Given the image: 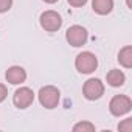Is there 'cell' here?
Returning <instances> with one entry per match:
<instances>
[{"label": "cell", "mask_w": 132, "mask_h": 132, "mask_svg": "<svg viewBox=\"0 0 132 132\" xmlns=\"http://www.w3.org/2000/svg\"><path fill=\"white\" fill-rule=\"evenodd\" d=\"M127 6H129V8L132 10V0H127Z\"/></svg>", "instance_id": "obj_18"}, {"label": "cell", "mask_w": 132, "mask_h": 132, "mask_svg": "<svg viewBox=\"0 0 132 132\" xmlns=\"http://www.w3.org/2000/svg\"><path fill=\"white\" fill-rule=\"evenodd\" d=\"M75 67L79 73H92L98 67V59L92 51H82L75 59Z\"/></svg>", "instance_id": "obj_1"}, {"label": "cell", "mask_w": 132, "mask_h": 132, "mask_svg": "<svg viewBox=\"0 0 132 132\" xmlns=\"http://www.w3.org/2000/svg\"><path fill=\"white\" fill-rule=\"evenodd\" d=\"M107 82L112 86V87H120V86H123L124 84V81H126V76H124V73L121 72V70H110L109 73H107Z\"/></svg>", "instance_id": "obj_10"}, {"label": "cell", "mask_w": 132, "mask_h": 132, "mask_svg": "<svg viewBox=\"0 0 132 132\" xmlns=\"http://www.w3.org/2000/svg\"><path fill=\"white\" fill-rule=\"evenodd\" d=\"M118 129L120 130H124V132H132V118H127L123 123H120L118 124Z\"/></svg>", "instance_id": "obj_13"}, {"label": "cell", "mask_w": 132, "mask_h": 132, "mask_svg": "<svg viewBox=\"0 0 132 132\" xmlns=\"http://www.w3.org/2000/svg\"><path fill=\"white\" fill-rule=\"evenodd\" d=\"M44 2H45V3H56L57 0H44Z\"/></svg>", "instance_id": "obj_17"}, {"label": "cell", "mask_w": 132, "mask_h": 132, "mask_svg": "<svg viewBox=\"0 0 132 132\" xmlns=\"http://www.w3.org/2000/svg\"><path fill=\"white\" fill-rule=\"evenodd\" d=\"M6 81L10 82V84H14V86H17V84H22V82H25V79H27V72L22 69V67H19V65H13V67H10L8 70H6Z\"/></svg>", "instance_id": "obj_8"}, {"label": "cell", "mask_w": 132, "mask_h": 132, "mask_svg": "<svg viewBox=\"0 0 132 132\" xmlns=\"http://www.w3.org/2000/svg\"><path fill=\"white\" fill-rule=\"evenodd\" d=\"M92 8H93V11L96 14L106 16L113 8V0H93V2H92Z\"/></svg>", "instance_id": "obj_9"}, {"label": "cell", "mask_w": 132, "mask_h": 132, "mask_svg": "<svg viewBox=\"0 0 132 132\" xmlns=\"http://www.w3.org/2000/svg\"><path fill=\"white\" fill-rule=\"evenodd\" d=\"M69 3L75 8H79V6H84L87 3V0H69Z\"/></svg>", "instance_id": "obj_16"}, {"label": "cell", "mask_w": 132, "mask_h": 132, "mask_svg": "<svg viewBox=\"0 0 132 132\" xmlns=\"http://www.w3.org/2000/svg\"><path fill=\"white\" fill-rule=\"evenodd\" d=\"M118 61H120V64L123 65V67H126V69L132 67V47L130 45H127V47H124V48L120 50Z\"/></svg>", "instance_id": "obj_11"}, {"label": "cell", "mask_w": 132, "mask_h": 132, "mask_svg": "<svg viewBox=\"0 0 132 132\" xmlns=\"http://www.w3.org/2000/svg\"><path fill=\"white\" fill-rule=\"evenodd\" d=\"M87 37H89L87 30L81 25H73L65 33V39L72 47H82L87 42Z\"/></svg>", "instance_id": "obj_4"}, {"label": "cell", "mask_w": 132, "mask_h": 132, "mask_svg": "<svg viewBox=\"0 0 132 132\" xmlns=\"http://www.w3.org/2000/svg\"><path fill=\"white\" fill-rule=\"evenodd\" d=\"M34 101V93L30 87H20L14 92V96H13V103L16 107L19 109H27L33 104Z\"/></svg>", "instance_id": "obj_7"}, {"label": "cell", "mask_w": 132, "mask_h": 132, "mask_svg": "<svg viewBox=\"0 0 132 132\" xmlns=\"http://www.w3.org/2000/svg\"><path fill=\"white\" fill-rule=\"evenodd\" d=\"M73 130H75V132H79V130H82V132H93V130H95V126H93L92 123H89V121H84V123L75 124V126H73Z\"/></svg>", "instance_id": "obj_12"}, {"label": "cell", "mask_w": 132, "mask_h": 132, "mask_svg": "<svg viewBox=\"0 0 132 132\" xmlns=\"http://www.w3.org/2000/svg\"><path fill=\"white\" fill-rule=\"evenodd\" d=\"M11 5H13V0H0V13L10 11Z\"/></svg>", "instance_id": "obj_14"}, {"label": "cell", "mask_w": 132, "mask_h": 132, "mask_svg": "<svg viewBox=\"0 0 132 132\" xmlns=\"http://www.w3.org/2000/svg\"><path fill=\"white\" fill-rule=\"evenodd\" d=\"M61 25H62V19L56 11L50 10V11H45L40 14V27L45 31H50V33L57 31L61 28Z\"/></svg>", "instance_id": "obj_6"}, {"label": "cell", "mask_w": 132, "mask_h": 132, "mask_svg": "<svg viewBox=\"0 0 132 132\" xmlns=\"http://www.w3.org/2000/svg\"><path fill=\"white\" fill-rule=\"evenodd\" d=\"M6 95H8V89H6V86L0 84V103H2V101H5Z\"/></svg>", "instance_id": "obj_15"}, {"label": "cell", "mask_w": 132, "mask_h": 132, "mask_svg": "<svg viewBox=\"0 0 132 132\" xmlns=\"http://www.w3.org/2000/svg\"><path fill=\"white\" fill-rule=\"evenodd\" d=\"M82 92H84V96L89 101L100 100L103 96V93H104V84L98 78H92V79L86 81V84L82 87Z\"/></svg>", "instance_id": "obj_5"}, {"label": "cell", "mask_w": 132, "mask_h": 132, "mask_svg": "<svg viewBox=\"0 0 132 132\" xmlns=\"http://www.w3.org/2000/svg\"><path fill=\"white\" fill-rule=\"evenodd\" d=\"M61 93L54 86H45L39 90V101L45 109H54L59 103Z\"/></svg>", "instance_id": "obj_2"}, {"label": "cell", "mask_w": 132, "mask_h": 132, "mask_svg": "<svg viewBox=\"0 0 132 132\" xmlns=\"http://www.w3.org/2000/svg\"><path fill=\"white\" fill-rule=\"evenodd\" d=\"M132 109V101L126 95H115L109 103V110L113 117H121Z\"/></svg>", "instance_id": "obj_3"}]
</instances>
